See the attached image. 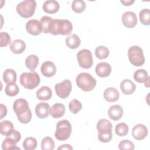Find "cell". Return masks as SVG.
Segmentation results:
<instances>
[{
    "label": "cell",
    "instance_id": "7402d4cb",
    "mask_svg": "<svg viewBox=\"0 0 150 150\" xmlns=\"http://www.w3.org/2000/svg\"><path fill=\"white\" fill-rule=\"evenodd\" d=\"M65 112V106L62 103H56L50 108V114L54 118H59Z\"/></svg>",
    "mask_w": 150,
    "mask_h": 150
},
{
    "label": "cell",
    "instance_id": "d6a6232c",
    "mask_svg": "<svg viewBox=\"0 0 150 150\" xmlns=\"http://www.w3.org/2000/svg\"><path fill=\"white\" fill-rule=\"evenodd\" d=\"M19 91L18 86L15 83L8 84L5 88V94L9 97H13L16 96Z\"/></svg>",
    "mask_w": 150,
    "mask_h": 150
},
{
    "label": "cell",
    "instance_id": "2e32d148",
    "mask_svg": "<svg viewBox=\"0 0 150 150\" xmlns=\"http://www.w3.org/2000/svg\"><path fill=\"white\" fill-rule=\"evenodd\" d=\"M134 80L139 83H144L145 86L149 87V79L147 71L144 69H138L136 70L134 73Z\"/></svg>",
    "mask_w": 150,
    "mask_h": 150
},
{
    "label": "cell",
    "instance_id": "ac0fdd59",
    "mask_svg": "<svg viewBox=\"0 0 150 150\" xmlns=\"http://www.w3.org/2000/svg\"><path fill=\"white\" fill-rule=\"evenodd\" d=\"M60 8L59 2L54 0H48L43 4V10L45 12L50 14L56 13Z\"/></svg>",
    "mask_w": 150,
    "mask_h": 150
},
{
    "label": "cell",
    "instance_id": "ffe728a7",
    "mask_svg": "<svg viewBox=\"0 0 150 150\" xmlns=\"http://www.w3.org/2000/svg\"><path fill=\"white\" fill-rule=\"evenodd\" d=\"M120 88L124 94L130 95L135 91L136 86L131 80L125 79L121 82Z\"/></svg>",
    "mask_w": 150,
    "mask_h": 150
},
{
    "label": "cell",
    "instance_id": "52a82bcc",
    "mask_svg": "<svg viewBox=\"0 0 150 150\" xmlns=\"http://www.w3.org/2000/svg\"><path fill=\"white\" fill-rule=\"evenodd\" d=\"M128 57L130 63L135 66H141L145 63L143 50L138 46H133L129 48Z\"/></svg>",
    "mask_w": 150,
    "mask_h": 150
},
{
    "label": "cell",
    "instance_id": "60d3db41",
    "mask_svg": "<svg viewBox=\"0 0 150 150\" xmlns=\"http://www.w3.org/2000/svg\"><path fill=\"white\" fill-rule=\"evenodd\" d=\"M11 42V38L7 32H1L0 33V47H3L8 46Z\"/></svg>",
    "mask_w": 150,
    "mask_h": 150
},
{
    "label": "cell",
    "instance_id": "83f0119b",
    "mask_svg": "<svg viewBox=\"0 0 150 150\" xmlns=\"http://www.w3.org/2000/svg\"><path fill=\"white\" fill-rule=\"evenodd\" d=\"M39 64V58L35 54H31L28 56L25 60V65L28 69L31 71L36 69Z\"/></svg>",
    "mask_w": 150,
    "mask_h": 150
},
{
    "label": "cell",
    "instance_id": "5bb4252c",
    "mask_svg": "<svg viewBox=\"0 0 150 150\" xmlns=\"http://www.w3.org/2000/svg\"><path fill=\"white\" fill-rule=\"evenodd\" d=\"M50 107L49 104L45 102L39 103L35 107L36 115L39 118H45L50 114Z\"/></svg>",
    "mask_w": 150,
    "mask_h": 150
},
{
    "label": "cell",
    "instance_id": "cb8c5ba5",
    "mask_svg": "<svg viewBox=\"0 0 150 150\" xmlns=\"http://www.w3.org/2000/svg\"><path fill=\"white\" fill-rule=\"evenodd\" d=\"M81 40L80 38L76 34H71L66 39V44L68 47L71 49H77L80 45Z\"/></svg>",
    "mask_w": 150,
    "mask_h": 150
},
{
    "label": "cell",
    "instance_id": "4dcf8cb0",
    "mask_svg": "<svg viewBox=\"0 0 150 150\" xmlns=\"http://www.w3.org/2000/svg\"><path fill=\"white\" fill-rule=\"evenodd\" d=\"M109 50L104 46H100L95 50V55L99 59H105L109 56Z\"/></svg>",
    "mask_w": 150,
    "mask_h": 150
},
{
    "label": "cell",
    "instance_id": "836d02e7",
    "mask_svg": "<svg viewBox=\"0 0 150 150\" xmlns=\"http://www.w3.org/2000/svg\"><path fill=\"white\" fill-rule=\"evenodd\" d=\"M41 148L43 150H53L54 148V142L50 137H45L41 142Z\"/></svg>",
    "mask_w": 150,
    "mask_h": 150
},
{
    "label": "cell",
    "instance_id": "4316f807",
    "mask_svg": "<svg viewBox=\"0 0 150 150\" xmlns=\"http://www.w3.org/2000/svg\"><path fill=\"white\" fill-rule=\"evenodd\" d=\"M97 129L98 132H106L112 131V124L111 122L107 119H101L97 124Z\"/></svg>",
    "mask_w": 150,
    "mask_h": 150
},
{
    "label": "cell",
    "instance_id": "7c38bea8",
    "mask_svg": "<svg viewBox=\"0 0 150 150\" xmlns=\"http://www.w3.org/2000/svg\"><path fill=\"white\" fill-rule=\"evenodd\" d=\"M132 135L136 140H142L148 135V128L144 124H137L132 128Z\"/></svg>",
    "mask_w": 150,
    "mask_h": 150
},
{
    "label": "cell",
    "instance_id": "e575fe53",
    "mask_svg": "<svg viewBox=\"0 0 150 150\" xmlns=\"http://www.w3.org/2000/svg\"><path fill=\"white\" fill-rule=\"evenodd\" d=\"M128 129L129 128L127 124L124 122H120L115 125V132L118 136L123 137L127 135L128 132Z\"/></svg>",
    "mask_w": 150,
    "mask_h": 150
},
{
    "label": "cell",
    "instance_id": "f35d334b",
    "mask_svg": "<svg viewBox=\"0 0 150 150\" xmlns=\"http://www.w3.org/2000/svg\"><path fill=\"white\" fill-rule=\"evenodd\" d=\"M118 148L121 150H133L134 149V144L128 139H124L119 143Z\"/></svg>",
    "mask_w": 150,
    "mask_h": 150
},
{
    "label": "cell",
    "instance_id": "8fae6325",
    "mask_svg": "<svg viewBox=\"0 0 150 150\" xmlns=\"http://www.w3.org/2000/svg\"><path fill=\"white\" fill-rule=\"evenodd\" d=\"M121 19L123 25L128 28H132L135 27L137 23L136 14L131 11H127L124 13Z\"/></svg>",
    "mask_w": 150,
    "mask_h": 150
},
{
    "label": "cell",
    "instance_id": "ee69618b",
    "mask_svg": "<svg viewBox=\"0 0 150 150\" xmlns=\"http://www.w3.org/2000/svg\"><path fill=\"white\" fill-rule=\"evenodd\" d=\"M57 149H73V147L71 146L69 144H63L62 146H59Z\"/></svg>",
    "mask_w": 150,
    "mask_h": 150
},
{
    "label": "cell",
    "instance_id": "7a4b0ae2",
    "mask_svg": "<svg viewBox=\"0 0 150 150\" xmlns=\"http://www.w3.org/2000/svg\"><path fill=\"white\" fill-rule=\"evenodd\" d=\"M73 30L72 23L67 19H53L49 26L48 33L53 35H67Z\"/></svg>",
    "mask_w": 150,
    "mask_h": 150
},
{
    "label": "cell",
    "instance_id": "3957f363",
    "mask_svg": "<svg viewBox=\"0 0 150 150\" xmlns=\"http://www.w3.org/2000/svg\"><path fill=\"white\" fill-rule=\"evenodd\" d=\"M19 80L21 85L29 90H33L37 87L40 82L39 74L35 71L22 73Z\"/></svg>",
    "mask_w": 150,
    "mask_h": 150
},
{
    "label": "cell",
    "instance_id": "8d00e7d4",
    "mask_svg": "<svg viewBox=\"0 0 150 150\" xmlns=\"http://www.w3.org/2000/svg\"><path fill=\"white\" fill-rule=\"evenodd\" d=\"M69 108L73 114H77L82 108V104L78 100L73 99L69 103Z\"/></svg>",
    "mask_w": 150,
    "mask_h": 150
},
{
    "label": "cell",
    "instance_id": "44dd1931",
    "mask_svg": "<svg viewBox=\"0 0 150 150\" xmlns=\"http://www.w3.org/2000/svg\"><path fill=\"white\" fill-rule=\"evenodd\" d=\"M36 95L39 100L47 101L51 98L52 96V91L49 87L42 86L38 90Z\"/></svg>",
    "mask_w": 150,
    "mask_h": 150
},
{
    "label": "cell",
    "instance_id": "9c48e42d",
    "mask_svg": "<svg viewBox=\"0 0 150 150\" xmlns=\"http://www.w3.org/2000/svg\"><path fill=\"white\" fill-rule=\"evenodd\" d=\"M71 83L68 79L64 80L63 81L57 83L54 86L56 94L63 99L69 97L71 91Z\"/></svg>",
    "mask_w": 150,
    "mask_h": 150
},
{
    "label": "cell",
    "instance_id": "7bdbcfd3",
    "mask_svg": "<svg viewBox=\"0 0 150 150\" xmlns=\"http://www.w3.org/2000/svg\"><path fill=\"white\" fill-rule=\"evenodd\" d=\"M7 114V108L5 105L2 104H1V117L0 119H2L4 117L6 116Z\"/></svg>",
    "mask_w": 150,
    "mask_h": 150
},
{
    "label": "cell",
    "instance_id": "5b68a950",
    "mask_svg": "<svg viewBox=\"0 0 150 150\" xmlns=\"http://www.w3.org/2000/svg\"><path fill=\"white\" fill-rule=\"evenodd\" d=\"M36 7L34 0H25L19 3L16 8L18 13L22 18H28L33 16Z\"/></svg>",
    "mask_w": 150,
    "mask_h": 150
},
{
    "label": "cell",
    "instance_id": "4fadbf2b",
    "mask_svg": "<svg viewBox=\"0 0 150 150\" xmlns=\"http://www.w3.org/2000/svg\"><path fill=\"white\" fill-rule=\"evenodd\" d=\"M40 70L42 75L47 77H50L55 74L56 72V67L53 62L46 61L42 64Z\"/></svg>",
    "mask_w": 150,
    "mask_h": 150
},
{
    "label": "cell",
    "instance_id": "d6986e66",
    "mask_svg": "<svg viewBox=\"0 0 150 150\" xmlns=\"http://www.w3.org/2000/svg\"><path fill=\"white\" fill-rule=\"evenodd\" d=\"M120 94L114 87H108L104 91V98L108 102H115L118 100Z\"/></svg>",
    "mask_w": 150,
    "mask_h": 150
},
{
    "label": "cell",
    "instance_id": "f546056e",
    "mask_svg": "<svg viewBox=\"0 0 150 150\" xmlns=\"http://www.w3.org/2000/svg\"><path fill=\"white\" fill-rule=\"evenodd\" d=\"M37 146V140L33 137H28L23 141V148L25 150H33Z\"/></svg>",
    "mask_w": 150,
    "mask_h": 150
},
{
    "label": "cell",
    "instance_id": "e0dca14e",
    "mask_svg": "<svg viewBox=\"0 0 150 150\" xmlns=\"http://www.w3.org/2000/svg\"><path fill=\"white\" fill-rule=\"evenodd\" d=\"M108 114L111 120L114 121L119 120L123 115V109L120 105H113L109 108Z\"/></svg>",
    "mask_w": 150,
    "mask_h": 150
},
{
    "label": "cell",
    "instance_id": "b9f144b4",
    "mask_svg": "<svg viewBox=\"0 0 150 150\" xmlns=\"http://www.w3.org/2000/svg\"><path fill=\"white\" fill-rule=\"evenodd\" d=\"M6 137L11 138H12V139H13L16 143H18V142L20 141V139H21V133H20L19 131L13 129V130L7 137Z\"/></svg>",
    "mask_w": 150,
    "mask_h": 150
},
{
    "label": "cell",
    "instance_id": "74e56055",
    "mask_svg": "<svg viewBox=\"0 0 150 150\" xmlns=\"http://www.w3.org/2000/svg\"><path fill=\"white\" fill-rule=\"evenodd\" d=\"M112 131L98 132V140L104 143H107L110 142L112 139Z\"/></svg>",
    "mask_w": 150,
    "mask_h": 150
},
{
    "label": "cell",
    "instance_id": "ab89813d",
    "mask_svg": "<svg viewBox=\"0 0 150 150\" xmlns=\"http://www.w3.org/2000/svg\"><path fill=\"white\" fill-rule=\"evenodd\" d=\"M52 20H53V18L48 16H43L41 18L40 22L42 26L43 32L45 33H48V28Z\"/></svg>",
    "mask_w": 150,
    "mask_h": 150
},
{
    "label": "cell",
    "instance_id": "d590c367",
    "mask_svg": "<svg viewBox=\"0 0 150 150\" xmlns=\"http://www.w3.org/2000/svg\"><path fill=\"white\" fill-rule=\"evenodd\" d=\"M86 3L82 0H74L71 4L73 11L76 13H81L86 9Z\"/></svg>",
    "mask_w": 150,
    "mask_h": 150
},
{
    "label": "cell",
    "instance_id": "8992f818",
    "mask_svg": "<svg viewBox=\"0 0 150 150\" xmlns=\"http://www.w3.org/2000/svg\"><path fill=\"white\" fill-rule=\"evenodd\" d=\"M71 132V125L70 122L64 119L57 122L54 136L59 141H66L70 137Z\"/></svg>",
    "mask_w": 150,
    "mask_h": 150
},
{
    "label": "cell",
    "instance_id": "603a6c76",
    "mask_svg": "<svg viewBox=\"0 0 150 150\" xmlns=\"http://www.w3.org/2000/svg\"><path fill=\"white\" fill-rule=\"evenodd\" d=\"M10 50L15 54H21L26 49V44L21 39H16L13 40L10 44Z\"/></svg>",
    "mask_w": 150,
    "mask_h": 150
},
{
    "label": "cell",
    "instance_id": "484cf974",
    "mask_svg": "<svg viewBox=\"0 0 150 150\" xmlns=\"http://www.w3.org/2000/svg\"><path fill=\"white\" fill-rule=\"evenodd\" d=\"M14 127L13 124L8 120L2 121L0 123V132L2 135L7 137L13 130Z\"/></svg>",
    "mask_w": 150,
    "mask_h": 150
},
{
    "label": "cell",
    "instance_id": "30bf717a",
    "mask_svg": "<svg viewBox=\"0 0 150 150\" xmlns=\"http://www.w3.org/2000/svg\"><path fill=\"white\" fill-rule=\"evenodd\" d=\"M26 31L30 35L36 36L43 32V28L40 21L37 19H30L26 24Z\"/></svg>",
    "mask_w": 150,
    "mask_h": 150
},
{
    "label": "cell",
    "instance_id": "ba28073f",
    "mask_svg": "<svg viewBox=\"0 0 150 150\" xmlns=\"http://www.w3.org/2000/svg\"><path fill=\"white\" fill-rule=\"evenodd\" d=\"M77 59L79 66L83 69H88L91 67L93 63L92 53L90 50L84 49L77 54Z\"/></svg>",
    "mask_w": 150,
    "mask_h": 150
},
{
    "label": "cell",
    "instance_id": "f1b7e54d",
    "mask_svg": "<svg viewBox=\"0 0 150 150\" xmlns=\"http://www.w3.org/2000/svg\"><path fill=\"white\" fill-rule=\"evenodd\" d=\"M16 142L11 138L6 137L4 140L2 144V148L4 150H12V149H20L19 147L16 146Z\"/></svg>",
    "mask_w": 150,
    "mask_h": 150
},
{
    "label": "cell",
    "instance_id": "f6af8a7d",
    "mask_svg": "<svg viewBox=\"0 0 150 150\" xmlns=\"http://www.w3.org/2000/svg\"><path fill=\"white\" fill-rule=\"evenodd\" d=\"M120 2L124 5V6H130L134 2V0H129V1H120Z\"/></svg>",
    "mask_w": 150,
    "mask_h": 150
},
{
    "label": "cell",
    "instance_id": "6da1fadb",
    "mask_svg": "<svg viewBox=\"0 0 150 150\" xmlns=\"http://www.w3.org/2000/svg\"><path fill=\"white\" fill-rule=\"evenodd\" d=\"M13 109L17 115L19 121L22 124H28L32 119V112L27 101L23 98L16 100L13 104Z\"/></svg>",
    "mask_w": 150,
    "mask_h": 150
},
{
    "label": "cell",
    "instance_id": "d4e9b609",
    "mask_svg": "<svg viewBox=\"0 0 150 150\" xmlns=\"http://www.w3.org/2000/svg\"><path fill=\"white\" fill-rule=\"evenodd\" d=\"M3 80L6 84L15 83L16 81V73L13 69H7L3 73Z\"/></svg>",
    "mask_w": 150,
    "mask_h": 150
},
{
    "label": "cell",
    "instance_id": "277c9868",
    "mask_svg": "<svg viewBox=\"0 0 150 150\" xmlns=\"http://www.w3.org/2000/svg\"><path fill=\"white\" fill-rule=\"evenodd\" d=\"M77 86L84 91H91L96 85V79L88 73H81L76 77Z\"/></svg>",
    "mask_w": 150,
    "mask_h": 150
},
{
    "label": "cell",
    "instance_id": "1f68e13d",
    "mask_svg": "<svg viewBox=\"0 0 150 150\" xmlns=\"http://www.w3.org/2000/svg\"><path fill=\"white\" fill-rule=\"evenodd\" d=\"M139 20L144 25H149L150 24V11L149 9L141 10L139 14Z\"/></svg>",
    "mask_w": 150,
    "mask_h": 150
},
{
    "label": "cell",
    "instance_id": "9a60e30c",
    "mask_svg": "<svg viewBox=\"0 0 150 150\" xmlns=\"http://www.w3.org/2000/svg\"><path fill=\"white\" fill-rule=\"evenodd\" d=\"M110 64L106 62H101L97 64L96 67V73L100 77L108 76L111 72Z\"/></svg>",
    "mask_w": 150,
    "mask_h": 150
}]
</instances>
